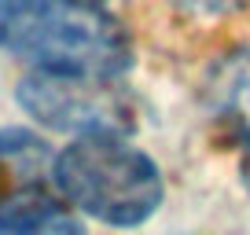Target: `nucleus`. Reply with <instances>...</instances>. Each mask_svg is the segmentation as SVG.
<instances>
[{"mask_svg":"<svg viewBox=\"0 0 250 235\" xmlns=\"http://www.w3.org/2000/svg\"><path fill=\"white\" fill-rule=\"evenodd\" d=\"M19 107L52 133H133L136 103L118 74L88 70H41L30 66L15 92Z\"/></svg>","mask_w":250,"mask_h":235,"instance_id":"3","label":"nucleus"},{"mask_svg":"<svg viewBox=\"0 0 250 235\" xmlns=\"http://www.w3.org/2000/svg\"><path fill=\"white\" fill-rule=\"evenodd\" d=\"M52 162L44 140L26 129H0V198L44 191V176H52Z\"/></svg>","mask_w":250,"mask_h":235,"instance_id":"6","label":"nucleus"},{"mask_svg":"<svg viewBox=\"0 0 250 235\" xmlns=\"http://www.w3.org/2000/svg\"><path fill=\"white\" fill-rule=\"evenodd\" d=\"M173 8L188 11V15H203V19H217V15H232V11L247 8L250 0H169Z\"/></svg>","mask_w":250,"mask_h":235,"instance_id":"7","label":"nucleus"},{"mask_svg":"<svg viewBox=\"0 0 250 235\" xmlns=\"http://www.w3.org/2000/svg\"><path fill=\"white\" fill-rule=\"evenodd\" d=\"M0 235H85V224L44 191H22L0 198Z\"/></svg>","mask_w":250,"mask_h":235,"instance_id":"5","label":"nucleus"},{"mask_svg":"<svg viewBox=\"0 0 250 235\" xmlns=\"http://www.w3.org/2000/svg\"><path fill=\"white\" fill-rule=\"evenodd\" d=\"M206 99L221 125L250 147V48L225 55L206 78Z\"/></svg>","mask_w":250,"mask_h":235,"instance_id":"4","label":"nucleus"},{"mask_svg":"<svg viewBox=\"0 0 250 235\" xmlns=\"http://www.w3.org/2000/svg\"><path fill=\"white\" fill-rule=\"evenodd\" d=\"M239 173H243V188L250 191V147H247V155H243V165H239Z\"/></svg>","mask_w":250,"mask_h":235,"instance_id":"8","label":"nucleus"},{"mask_svg":"<svg viewBox=\"0 0 250 235\" xmlns=\"http://www.w3.org/2000/svg\"><path fill=\"white\" fill-rule=\"evenodd\" d=\"M52 184L85 217L110 228H140L166 195L162 173L125 133L74 136L52 162Z\"/></svg>","mask_w":250,"mask_h":235,"instance_id":"2","label":"nucleus"},{"mask_svg":"<svg viewBox=\"0 0 250 235\" xmlns=\"http://www.w3.org/2000/svg\"><path fill=\"white\" fill-rule=\"evenodd\" d=\"M0 8H4V0H0Z\"/></svg>","mask_w":250,"mask_h":235,"instance_id":"9","label":"nucleus"},{"mask_svg":"<svg viewBox=\"0 0 250 235\" xmlns=\"http://www.w3.org/2000/svg\"><path fill=\"white\" fill-rule=\"evenodd\" d=\"M0 48L41 70H88L125 78L133 44L103 0H4Z\"/></svg>","mask_w":250,"mask_h":235,"instance_id":"1","label":"nucleus"}]
</instances>
